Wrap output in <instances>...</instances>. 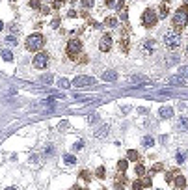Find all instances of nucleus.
<instances>
[{
  "instance_id": "obj_35",
  "label": "nucleus",
  "mask_w": 188,
  "mask_h": 190,
  "mask_svg": "<svg viewBox=\"0 0 188 190\" xmlns=\"http://www.w3.org/2000/svg\"><path fill=\"white\" fill-rule=\"evenodd\" d=\"M97 177H104V168H97Z\"/></svg>"
},
{
  "instance_id": "obj_32",
  "label": "nucleus",
  "mask_w": 188,
  "mask_h": 190,
  "mask_svg": "<svg viewBox=\"0 0 188 190\" xmlns=\"http://www.w3.org/2000/svg\"><path fill=\"white\" fill-rule=\"evenodd\" d=\"M69 86H71V82H69L67 78H62V80H60V88H69Z\"/></svg>"
},
{
  "instance_id": "obj_9",
  "label": "nucleus",
  "mask_w": 188,
  "mask_h": 190,
  "mask_svg": "<svg viewBox=\"0 0 188 190\" xmlns=\"http://www.w3.org/2000/svg\"><path fill=\"white\" fill-rule=\"evenodd\" d=\"M99 49H101L103 52H110V49H112V36H110V34H104V36L101 37Z\"/></svg>"
},
{
  "instance_id": "obj_8",
  "label": "nucleus",
  "mask_w": 188,
  "mask_h": 190,
  "mask_svg": "<svg viewBox=\"0 0 188 190\" xmlns=\"http://www.w3.org/2000/svg\"><path fill=\"white\" fill-rule=\"evenodd\" d=\"M155 49H156V41H155V39H145V41L142 43V52H144L145 56L153 54Z\"/></svg>"
},
{
  "instance_id": "obj_7",
  "label": "nucleus",
  "mask_w": 188,
  "mask_h": 190,
  "mask_svg": "<svg viewBox=\"0 0 188 190\" xmlns=\"http://www.w3.org/2000/svg\"><path fill=\"white\" fill-rule=\"evenodd\" d=\"M91 84H95V78L88 77V75H80L73 80V86H77V88H86V86H91Z\"/></svg>"
},
{
  "instance_id": "obj_25",
  "label": "nucleus",
  "mask_w": 188,
  "mask_h": 190,
  "mask_svg": "<svg viewBox=\"0 0 188 190\" xmlns=\"http://www.w3.org/2000/svg\"><path fill=\"white\" fill-rule=\"evenodd\" d=\"M117 168H119V173H123L127 170V160H119L117 162Z\"/></svg>"
},
{
  "instance_id": "obj_3",
  "label": "nucleus",
  "mask_w": 188,
  "mask_h": 190,
  "mask_svg": "<svg viewBox=\"0 0 188 190\" xmlns=\"http://www.w3.org/2000/svg\"><path fill=\"white\" fill-rule=\"evenodd\" d=\"M43 45H45V39H43V36H41V34H37V32L26 37V49H28V51H32V52L41 51V47H43Z\"/></svg>"
},
{
  "instance_id": "obj_28",
  "label": "nucleus",
  "mask_w": 188,
  "mask_h": 190,
  "mask_svg": "<svg viewBox=\"0 0 188 190\" xmlns=\"http://www.w3.org/2000/svg\"><path fill=\"white\" fill-rule=\"evenodd\" d=\"M106 25H108V26H115V25H117V19H115V17H108V19H106Z\"/></svg>"
},
{
  "instance_id": "obj_45",
  "label": "nucleus",
  "mask_w": 188,
  "mask_h": 190,
  "mask_svg": "<svg viewBox=\"0 0 188 190\" xmlns=\"http://www.w3.org/2000/svg\"><path fill=\"white\" fill-rule=\"evenodd\" d=\"M6 190H15V188H6Z\"/></svg>"
},
{
  "instance_id": "obj_36",
  "label": "nucleus",
  "mask_w": 188,
  "mask_h": 190,
  "mask_svg": "<svg viewBox=\"0 0 188 190\" xmlns=\"http://www.w3.org/2000/svg\"><path fill=\"white\" fill-rule=\"evenodd\" d=\"M82 4H84L86 8H91V6H93V2H91V0H82Z\"/></svg>"
},
{
  "instance_id": "obj_4",
  "label": "nucleus",
  "mask_w": 188,
  "mask_h": 190,
  "mask_svg": "<svg viewBox=\"0 0 188 190\" xmlns=\"http://www.w3.org/2000/svg\"><path fill=\"white\" fill-rule=\"evenodd\" d=\"M156 21H158L156 11H155L153 8H147V10L144 11V15H142V25H144L145 28H153V26L156 25Z\"/></svg>"
},
{
  "instance_id": "obj_29",
  "label": "nucleus",
  "mask_w": 188,
  "mask_h": 190,
  "mask_svg": "<svg viewBox=\"0 0 188 190\" xmlns=\"http://www.w3.org/2000/svg\"><path fill=\"white\" fill-rule=\"evenodd\" d=\"M6 43H9V45H17V37H15V36H6Z\"/></svg>"
},
{
  "instance_id": "obj_24",
  "label": "nucleus",
  "mask_w": 188,
  "mask_h": 190,
  "mask_svg": "<svg viewBox=\"0 0 188 190\" xmlns=\"http://www.w3.org/2000/svg\"><path fill=\"white\" fill-rule=\"evenodd\" d=\"M2 58H4L6 62H11V60H13V54H11L8 49H6V51H2Z\"/></svg>"
},
{
  "instance_id": "obj_38",
  "label": "nucleus",
  "mask_w": 188,
  "mask_h": 190,
  "mask_svg": "<svg viewBox=\"0 0 188 190\" xmlns=\"http://www.w3.org/2000/svg\"><path fill=\"white\" fill-rule=\"evenodd\" d=\"M52 6H54V8H56V10H58V8H62V0H56V2H54V4H52Z\"/></svg>"
},
{
  "instance_id": "obj_31",
  "label": "nucleus",
  "mask_w": 188,
  "mask_h": 190,
  "mask_svg": "<svg viewBox=\"0 0 188 190\" xmlns=\"http://www.w3.org/2000/svg\"><path fill=\"white\" fill-rule=\"evenodd\" d=\"M142 188H144V184L140 183V181H134V183H132V190H142Z\"/></svg>"
},
{
  "instance_id": "obj_15",
  "label": "nucleus",
  "mask_w": 188,
  "mask_h": 190,
  "mask_svg": "<svg viewBox=\"0 0 188 190\" xmlns=\"http://www.w3.org/2000/svg\"><path fill=\"white\" fill-rule=\"evenodd\" d=\"M166 63H168V65L179 63V54H168V56H166Z\"/></svg>"
},
{
  "instance_id": "obj_40",
  "label": "nucleus",
  "mask_w": 188,
  "mask_h": 190,
  "mask_svg": "<svg viewBox=\"0 0 188 190\" xmlns=\"http://www.w3.org/2000/svg\"><path fill=\"white\" fill-rule=\"evenodd\" d=\"M45 153H47V155H51V153H54V147H52V146H51V147H47V151H45Z\"/></svg>"
},
{
  "instance_id": "obj_13",
  "label": "nucleus",
  "mask_w": 188,
  "mask_h": 190,
  "mask_svg": "<svg viewBox=\"0 0 188 190\" xmlns=\"http://www.w3.org/2000/svg\"><path fill=\"white\" fill-rule=\"evenodd\" d=\"M168 11H170V4H168V2H162V4H160V10H158L156 15L164 19V17H168Z\"/></svg>"
},
{
  "instance_id": "obj_43",
  "label": "nucleus",
  "mask_w": 188,
  "mask_h": 190,
  "mask_svg": "<svg viewBox=\"0 0 188 190\" xmlns=\"http://www.w3.org/2000/svg\"><path fill=\"white\" fill-rule=\"evenodd\" d=\"M184 56L188 58V45H186V51H184Z\"/></svg>"
},
{
  "instance_id": "obj_42",
  "label": "nucleus",
  "mask_w": 188,
  "mask_h": 190,
  "mask_svg": "<svg viewBox=\"0 0 188 190\" xmlns=\"http://www.w3.org/2000/svg\"><path fill=\"white\" fill-rule=\"evenodd\" d=\"M58 25H60V19H54V21H52V26H54V28H56V26H58Z\"/></svg>"
},
{
  "instance_id": "obj_30",
  "label": "nucleus",
  "mask_w": 188,
  "mask_h": 190,
  "mask_svg": "<svg viewBox=\"0 0 188 190\" xmlns=\"http://www.w3.org/2000/svg\"><path fill=\"white\" fill-rule=\"evenodd\" d=\"M41 80H43L45 84H52V80H54V77H52V75H45V77L41 78Z\"/></svg>"
},
{
  "instance_id": "obj_17",
  "label": "nucleus",
  "mask_w": 188,
  "mask_h": 190,
  "mask_svg": "<svg viewBox=\"0 0 188 190\" xmlns=\"http://www.w3.org/2000/svg\"><path fill=\"white\" fill-rule=\"evenodd\" d=\"M168 82H170L171 86H184V80H182L181 77H171Z\"/></svg>"
},
{
  "instance_id": "obj_10",
  "label": "nucleus",
  "mask_w": 188,
  "mask_h": 190,
  "mask_svg": "<svg viewBox=\"0 0 188 190\" xmlns=\"http://www.w3.org/2000/svg\"><path fill=\"white\" fill-rule=\"evenodd\" d=\"M158 116L162 117V120H170V117L173 116V108H171V106H162V108L158 110Z\"/></svg>"
},
{
  "instance_id": "obj_44",
  "label": "nucleus",
  "mask_w": 188,
  "mask_h": 190,
  "mask_svg": "<svg viewBox=\"0 0 188 190\" xmlns=\"http://www.w3.org/2000/svg\"><path fill=\"white\" fill-rule=\"evenodd\" d=\"M2 28H4V22H2V21H0V30H2Z\"/></svg>"
},
{
  "instance_id": "obj_1",
  "label": "nucleus",
  "mask_w": 188,
  "mask_h": 190,
  "mask_svg": "<svg viewBox=\"0 0 188 190\" xmlns=\"http://www.w3.org/2000/svg\"><path fill=\"white\" fill-rule=\"evenodd\" d=\"M186 22H188V6H182V8L177 10L175 15H173V30H175V32H181V30L186 26Z\"/></svg>"
},
{
  "instance_id": "obj_14",
  "label": "nucleus",
  "mask_w": 188,
  "mask_h": 190,
  "mask_svg": "<svg viewBox=\"0 0 188 190\" xmlns=\"http://www.w3.org/2000/svg\"><path fill=\"white\" fill-rule=\"evenodd\" d=\"M108 129H110L108 125H103L101 129H97V131H95V138H104V136L108 134Z\"/></svg>"
},
{
  "instance_id": "obj_34",
  "label": "nucleus",
  "mask_w": 188,
  "mask_h": 190,
  "mask_svg": "<svg viewBox=\"0 0 188 190\" xmlns=\"http://www.w3.org/2000/svg\"><path fill=\"white\" fill-rule=\"evenodd\" d=\"M160 170H162V166H160V164H153V168H151V172H153V173H156V172H160Z\"/></svg>"
},
{
  "instance_id": "obj_21",
  "label": "nucleus",
  "mask_w": 188,
  "mask_h": 190,
  "mask_svg": "<svg viewBox=\"0 0 188 190\" xmlns=\"http://www.w3.org/2000/svg\"><path fill=\"white\" fill-rule=\"evenodd\" d=\"M86 121H88V123H97V121H99V116H97V114H89V116L86 117Z\"/></svg>"
},
{
  "instance_id": "obj_26",
  "label": "nucleus",
  "mask_w": 188,
  "mask_h": 190,
  "mask_svg": "<svg viewBox=\"0 0 188 190\" xmlns=\"http://www.w3.org/2000/svg\"><path fill=\"white\" fill-rule=\"evenodd\" d=\"M153 144H155V140H153L151 136H145V138H144V146H145V147H151Z\"/></svg>"
},
{
  "instance_id": "obj_20",
  "label": "nucleus",
  "mask_w": 188,
  "mask_h": 190,
  "mask_svg": "<svg viewBox=\"0 0 188 190\" xmlns=\"http://www.w3.org/2000/svg\"><path fill=\"white\" fill-rule=\"evenodd\" d=\"M179 77H181V78L188 77V65H181V67H179Z\"/></svg>"
},
{
  "instance_id": "obj_5",
  "label": "nucleus",
  "mask_w": 188,
  "mask_h": 190,
  "mask_svg": "<svg viewBox=\"0 0 188 190\" xmlns=\"http://www.w3.org/2000/svg\"><path fill=\"white\" fill-rule=\"evenodd\" d=\"M49 62H51V58H49V54H47V52H37V54L34 56V60H32V65H34L36 69H45L47 65H49Z\"/></svg>"
},
{
  "instance_id": "obj_11",
  "label": "nucleus",
  "mask_w": 188,
  "mask_h": 190,
  "mask_svg": "<svg viewBox=\"0 0 188 190\" xmlns=\"http://www.w3.org/2000/svg\"><path fill=\"white\" fill-rule=\"evenodd\" d=\"M103 80L114 82V80H117V73H115L114 69H108V71H104V73H103Z\"/></svg>"
},
{
  "instance_id": "obj_18",
  "label": "nucleus",
  "mask_w": 188,
  "mask_h": 190,
  "mask_svg": "<svg viewBox=\"0 0 188 190\" xmlns=\"http://www.w3.org/2000/svg\"><path fill=\"white\" fill-rule=\"evenodd\" d=\"M175 184H177L179 188H184V186H186V179H184L182 175H177V179H175Z\"/></svg>"
},
{
  "instance_id": "obj_16",
  "label": "nucleus",
  "mask_w": 188,
  "mask_h": 190,
  "mask_svg": "<svg viewBox=\"0 0 188 190\" xmlns=\"http://www.w3.org/2000/svg\"><path fill=\"white\" fill-rule=\"evenodd\" d=\"M63 162L69 164V166H73V164H77V157L75 155H63Z\"/></svg>"
},
{
  "instance_id": "obj_39",
  "label": "nucleus",
  "mask_w": 188,
  "mask_h": 190,
  "mask_svg": "<svg viewBox=\"0 0 188 190\" xmlns=\"http://www.w3.org/2000/svg\"><path fill=\"white\" fill-rule=\"evenodd\" d=\"M121 49H123V51H125V49H127V39H125V37H123V39H121Z\"/></svg>"
},
{
  "instance_id": "obj_22",
  "label": "nucleus",
  "mask_w": 188,
  "mask_h": 190,
  "mask_svg": "<svg viewBox=\"0 0 188 190\" xmlns=\"http://www.w3.org/2000/svg\"><path fill=\"white\" fill-rule=\"evenodd\" d=\"M138 157H140V155H138V151H134V149H130V151L127 153V158H129V160H138Z\"/></svg>"
},
{
  "instance_id": "obj_12",
  "label": "nucleus",
  "mask_w": 188,
  "mask_h": 190,
  "mask_svg": "<svg viewBox=\"0 0 188 190\" xmlns=\"http://www.w3.org/2000/svg\"><path fill=\"white\" fill-rule=\"evenodd\" d=\"M177 129H179V131H188V116H181V117H179Z\"/></svg>"
},
{
  "instance_id": "obj_6",
  "label": "nucleus",
  "mask_w": 188,
  "mask_h": 190,
  "mask_svg": "<svg viewBox=\"0 0 188 190\" xmlns=\"http://www.w3.org/2000/svg\"><path fill=\"white\" fill-rule=\"evenodd\" d=\"M82 51V43L78 39H71L67 43V54L71 56V58H77V54Z\"/></svg>"
},
{
  "instance_id": "obj_41",
  "label": "nucleus",
  "mask_w": 188,
  "mask_h": 190,
  "mask_svg": "<svg viewBox=\"0 0 188 190\" xmlns=\"http://www.w3.org/2000/svg\"><path fill=\"white\" fill-rule=\"evenodd\" d=\"M142 184H144V186H151V181H149V179H144V183H142Z\"/></svg>"
},
{
  "instance_id": "obj_23",
  "label": "nucleus",
  "mask_w": 188,
  "mask_h": 190,
  "mask_svg": "<svg viewBox=\"0 0 188 190\" xmlns=\"http://www.w3.org/2000/svg\"><path fill=\"white\" fill-rule=\"evenodd\" d=\"M186 155H188L186 151H179V153H177V157H175V158H177V162H179V164H181V162H184V160H186Z\"/></svg>"
},
{
  "instance_id": "obj_2",
  "label": "nucleus",
  "mask_w": 188,
  "mask_h": 190,
  "mask_svg": "<svg viewBox=\"0 0 188 190\" xmlns=\"http://www.w3.org/2000/svg\"><path fill=\"white\" fill-rule=\"evenodd\" d=\"M164 45H166L170 51L177 49V47L181 45V32H175V30H168L166 34H164Z\"/></svg>"
},
{
  "instance_id": "obj_27",
  "label": "nucleus",
  "mask_w": 188,
  "mask_h": 190,
  "mask_svg": "<svg viewBox=\"0 0 188 190\" xmlns=\"http://www.w3.org/2000/svg\"><path fill=\"white\" fill-rule=\"evenodd\" d=\"M39 6H41V0H30V8L32 10H39Z\"/></svg>"
},
{
  "instance_id": "obj_19",
  "label": "nucleus",
  "mask_w": 188,
  "mask_h": 190,
  "mask_svg": "<svg viewBox=\"0 0 188 190\" xmlns=\"http://www.w3.org/2000/svg\"><path fill=\"white\" fill-rule=\"evenodd\" d=\"M134 172H136V175L138 177H142V175H145V168L142 164H136V168H134Z\"/></svg>"
},
{
  "instance_id": "obj_33",
  "label": "nucleus",
  "mask_w": 188,
  "mask_h": 190,
  "mask_svg": "<svg viewBox=\"0 0 188 190\" xmlns=\"http://www.w3.org/2000/svg\"><path fill=\"white\" fill-rule=\"evenodd\" d=\"M82 147H84V142H77V144L73 146V149H75V151H80Z\"/></svg>"
},
{
  "instance_id": "obj_37",
  "label": "nucleus",
  "mask_w": 188,
  "mask_h": 190,
  "mask_svg": "<svg viewBox=\"0 0 188 190\" xmlns=\"http://www.w3.org/2000/svg\"><path fill=\"white\" fill-rule=\"evenodd\" d=\"M67 125H69L67 121H62V123H60V129H62V131H65V129H67Z\"/></svg>"
}]
</instances>
